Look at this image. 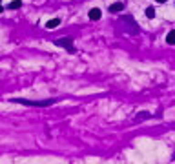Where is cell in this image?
I'll return each instance as SVG.
<instances>
[{
  "label": "cell",
  "instance_id": "1",
  "mask_svg": "<svg viewBox=\"0 0 175 164\" xmlns=\"http://www.w3.org/2000/svg\"><path fill=\"white\" fill-rule=\"evenodd\" d=\"M13 102L24 104V106H37V108H46V106H53L57 102V99H47V100H26V99H11Z\"/></svg>",
  "mask_w": 175,
  "mask_h": 164
},
{
  "label": "cell",
  "instance_id": "2",
  "mask_svg": "<svg viewBox=\"0 0 175 164\" xmlns=\"http://www.w3.org/2000/svg\"><path fill=\"white\" fill-rule=\"evenodd\" d=\"M55 44H57V46H60V47H66L69 53H73V51H75L73 40H71V38H68V37H66V38H58V40H55Z\"/></svg>",
  "mask_w": 175,
  "mask_h": 164
},
{
  "label": "cell",
  "instance_id": "3",
  "mask_svg": "<svg viewBox=\"0 0 175 164\" xmlns=\"http://www.w3.org/2000/svg\"><path fill=\"white\" fill-rule=\"evenodd\" d=\"M122 7H124V4L122 2H117V4H111L110 5V11L111 13H119V11H122Z\"/></svg>",
  "mask_w": 175,
  "mask_h": 164
},
{
  "label": "cell",
  "instance_id": "4",
  "mask_svg": "<svg viewBox=\"0 0 175 164\" xmlns=\"http://www.w3.org/2000/svg\"><path fill=\"white\" fill-rule=\"evenodd\" d=\"M100 15H102V13H100V9H97V7H93V9L89 11V18H91V20H99Z\"/></svg>",
  "mask_w": 175,
  "mask_h": 164
},
{
  "label": "cell",
  "instance_id": "5",
  "mask_svg": "<svg viewBox=\"0 0 175 164\" xmlns=\"http://www.w3.org/2000/svg\"><path fill=\"white\" fill-rule=\"evenodd\" d=\"M57 26H60V18H51V20L46 24V27H47V29H55Z\"/></svg>",
  "mask_w": 175,
  "mask_h": 164
},
{
  "label": "cell",
  "instance_id": "6",
  "mask_svg": "<svg viewBox=\"0 0 175 164\" xmlns=\"http://www.w3.org/2000/svg\"><path fill=\"white\" fill-rule=\"evenodd\" d=\"M166 42H168L170 46H173V44H175V31H170V33H168V37H166Z\"/></svg>",
  "mask_w": 175,
  "mask_h": 164
},
{
  "label": "cell",
  "instance_id": "7",
  "mask_svg": "<svg viewBox=\"0 0 175 164\" xmlns=\"http://www.w3.org/2000/svg\"><path fill=\"white\" fill-rule=\"evenodd\" d=\"M20 5H22V2H20V0H13V2L9 4V9H18Z\"/></svg>",
  "mask_w": 175,
  "mask_h": 164
},
{
  "label": "cell",
  "instance_id": "8",
  "mask_svg": "<svg viewBox=\"0 0 175 164\" xmlns=\"http://www.w3.org/2000/svg\"><path fill=\"white\" fill-rule=\"evenodd\" d=\"M146 16H148V18H153V16H155V9H153V7H148V9H146Z\"/></svg>",
  "mask_w": 175,
  "mask_h": 164
},
{
  "label": "cell",
  "instance_id": "9",
  "mask_svg": "<svg viewBox=\"0 0 175 164\" xmlns=\"http://www.w3.org/2000/svg\"><path fill=\"white\" fill-rule=\"evenodd\" d=\"M148 117H150V113H144V111H142V113L137 117V120H142V119H148Z\"/></svg>",
  "mask_w": 175,
  "mask_h": 164
},
{
  "label": "cell",
  "instance_id": "10",
  "mask_svg": "<svg viewBox=\"0 0 175 164\" xmlns=\"http://www.w3.org/2000/svg\"><path fill=\"white\" fill-rule=\"evenodd\" d=\"M157 2H159V4H163V2H166V0H157Z\"/></svg>",
  "mask_w": 175,
  "mask_h": 164
},
{
  "label": "cell",
  "instance_id": "11",
  "mask_svg": "<svg viewBox=\"0 0 175 164\" xmlns=\"http://www.w3.org/2000/svg\"><path fill=\"white\" fill-rule=\"evenodd\" d=\"M0 11H2V2H0Z\"/></svg>",
  "mask_w": 175,
  "mask_h": 164
}]
</instances>
